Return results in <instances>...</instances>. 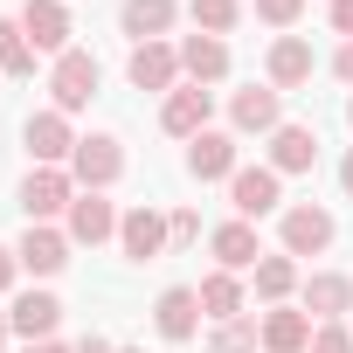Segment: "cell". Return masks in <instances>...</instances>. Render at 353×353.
Instances as JSON below:
<instances>
[{"label": "cell", "mask_w": 353, "mask_h": 353, "mask_svg": "<svg viewBox=\"0 0 353 353\" xmlns=\"http://www.w3.org/2000/svg\"><path fill=\"white\" fill-rule=\"evenodd\" d=\"M77 194H83V188L70 181V166H28V181H21V215H28V222H56V215H70Z\"/></svg>", "instance_id": "obj_3"}, {"label": "cell", "mask_w": 353, "mask_h": 353, "mask_svg": "<svg viewBox=\"0 0 353 353\" xmlns=\"http://www.w3.org/2000/svg\"><path fill=\"white\" fill-rule=\"evenodd\" d=\"M229 125L236 132H277L284 125V90H270V83H243L236 97H229Z\"/></svg>", "instance_id": "obj_10"}, {"label": "cell", "mask_w": 353, "mask_h": 353, "mask_svg": "<svg viewBox=\"0 0 353 353\" xmlns=\"http://www.w3.org/2000/svg\"><path fill=\"white\" fill-rule=\"evenodd\" d=\"M125 173V145L111 139V132H90V139H77V152H70V181L83 188V194H104L111 181Z\"/></svg>", "instance_id": "obj_2"}, {"label": "cell", "mask_w": 353, "mask_h": 353, "mask_svg": "<svg viewBox=\"0 0 353 353\" xmlns=\"http://www.w3.org/2000/svg\"><path fill=\"white\" fill-rule=\"evenodd\" d=\"M181 77H188V83H201V90H208V83H222V77H229V42L194 28V35L181 42Z\"/></svg>", "instance_id": "obj_18"}, {"label": "cell", "mask_w": 353, "mask_h": 353, "mask_svg": "<svg viewBox=\"0 0 353 353\" xmlns=\"http://www.w3.org/2000/svg\"><path fill=\"white\" fill-rule=\"evenodd\" d=\"M21 21V35L35 42V56H70V8H63V0H28V8L14 14Z\"/></svg>", "instance_id": "obj_8"}, {"label": "cell", "mask_w": 353, "mask_h": 353, "mask_svg": "<svg viewBox=\"0 0 353 353\" xmlns=\"http://www.w3.org/2000/svg\"><path fill=\"white\" fill-rule=\"evenodd\" d=\"M305 14V0H256V21H270V28H291Z\"/></svg>", "instance_id": "obj_30"}, {"label": "cell", "mask_w": 353, "mask_h": 353, "mask_svg": "<svg viewBox=\"0 0 353 353\" xmlns=\"http://www.w3.org/2000/svg\"><path fill=\"white\" fill-rule=\"evenodd\" d=\"M188 14H194L201 35H229L243 21V0H188Z\"/></svg>", "instance_id": "obj_27"}, {"label": "cell", "mask_w": 353, "mask_h": 353, "mask_svg": "<svg viewBox=\"0 0 353 353\" xmlns=\"http://www.w3.org/2000/svg\"><path fill=\"white\" fill-rule=\"evenodd\" d=\"M229 201H236L243 222H256V215H284V173H270V166H236Z\"/></svg>", "instance_id": "obj_6"}, {"label": "cell", "mask_w": 353, "mask_h": 353, "mask_svg": "<svg viewBox=\"0 0 353 353\" xmlns=\"http://www.w3.org/2000/svg\"><path fill=\"white\" fill-rule=\"evenodd\" d=\"M208 250H215V263H222V270H236V277L263 263V243H256V229H250L243 215H236V222H222V229L208 236Z\"/></svg>", "instance_id": "obj_22"}, {"label": "cell", "mask_w": 353, "mask_h": 353, "mask_svg": "<svg viewBox=\"0 0 353 353\" xmlns=\"http://www.w3.org/2000/svg\"><path fill=\"white\" fill-rule=\"evenodd\" d=\"M152 325H159V339H194V332H201V291H194V284H173V291H159V305H152Z\"/></svg>", "instance_id": "obj_16"}, {"label": "cell", "mask_w": 353, "mask_h": 353, "mask_svg": "<svg viewBox=\"0 0 353 353\" xmlns=\"http://www.w3.org/2000/svg\"><path fill=\"white\" fill-rule=\"evenodd\" d=\"M125 77H132V90H181V49L173 42H139L132 56H125Z\"/></svg>", "instance_id": "obj_7"}, {"label": "cell", "mask_w": 353, "mask_h": 353, "mask_svg": "<svg viewBox=\"0 0 353 353\" xmlns=\"http://www.w3.org/2000/svg\"><path fill=\"white\" fill-rule=\"evenodd\" d=\"M332 77H339V83H353V42H339V49H332Z\"/></svg>", "instance_id": "obj_34"}, {"label": "cell", "mask_w": 353, "mask_h": 353, "mask_svg": "<svg viewBox=\"0 0 353 353\" xmlns=\"http://www.w3.org/2000/svg\"><path fill=\"white\" fill-rule=\"evenodd\" d=\"M77 353H118V346H111V339H97V332H90V339H83V346H77Z\"/></svg>", "instance_id": "obj_36"}, {"label": "cell", "mask_w": 353, "mask_h": 353, "mask_svg": "<svg viewBox=\"0 0 353 353\" xmlns=\"http://www.w3.org/2000/svg\"><path fill=\"white\" fill-rule=\"evenodd\" d=\"M256 346H263L256 319H229V325H215V332H208V353H256Z\"/></svg>", "instance_id": "obj_28"}, {"label": "cell", "mask_w": 353, "mask_h": 353, "mask_svg": "<svg viewBox=\"0 0 353 353\" xmlns=\"http://www.w3.org/2000/svg\"><path fill=\"white\" fill-rule=\"evenodd\" d=\"M298 305H305L319 325H332V319H346V312H353V277L319 270V277H305V284H298Z\"/></svg>", "instance_id": "obj_15"}, {"label": "cell", "mask_w": 353, "mask_h": 353, "mask_svg": "<svg viewBox=\"0 0 353 353\" xmlns=\"http://www.w3.org/2000/svg\"><path fill=\"white\" fill-rule=\"evenodd\" d=\"M188 173L194 181H236V132H201V139H188Z\"/></svg>", "instance_id": "obj_17"}, {"label": "cell", "mask_w": 353, "mask_h": 353, "mask_svg": "<svg viewBox=\"0 0 353 353\" xmlns=\"http://www.w3.org/2000/svg\"><path fill=\"white\" fill-rule=\"evenodd\" d=\"M14 256H21L28 277H56V270L70 263V236H63L56 222H28V236L14 243Z\"/></svg>", "instance_id": "obj_14"}, {"label": "cell", "mask_w": 353, "mask_h": 353, "mask_svg": "<svg viewBox=\"0 0 353 353\" xmlns=\"http://www.w3.org/2000/svg\"><path fill=\"white\" fill-rule=\"evenodd\" d=\"M346 125H353V97H346Z\"/></svg>", "instance_id": "obj_39"}, {"label": "cell", "mask_w": 353, "mask_h": 353, "mask_svg": "<svg viewBox=\"0 0 353 353\" xmlns=\"http://www.w3.org/2000/svg\"><path fill=\"white\" fill-rule=\"evenodd\" d=\"M97 83H104V70H97V56L90 49H70V56H56L49 63V104L70 118V111H83L90 97H97Z\"/></svg>", "instance_id": "obj_1"}, {"label": "cell", "mask_w": 353, "mask_h": 353, "mask_svg": "<svg viewBox=\"0 0 353 353\" xmlns=\"http://www.w3.org/2000/svg\"><path fill=\"white\" fill-rule=\"evenodd\" d=\"M256 332H263V353H305L312 332H319V319H312L305 305H270V312L256 319Z\"/></svg>", "instance_id": "obj_11"}, {"label": "cell", "mask_w": 353, "mask_h": 353, "mask_svg": "<svg viewBox=\"0 0 353 353\" xmlns=\"http://www.w3.org/2000/svg\"><path fill=\"white\" fill-rule=\"evenodd\" d=\"M173 21H181V0H125V8H118V28L132 35V49L139 42H159Z\"/></svg>", "instance_id": "obj_20"}, {"label": "cell", "mask_w": 353, "mask_h": 353, "mask_svg": "<svg viewBox=\"0 0 353 353\" xmlns=\"http://www.w3.org/2000/svg\"><path fill=\"white\" fill-rule=\"evenodd\" d=\"M0 77H35V42L21 35L14 14H0Z\"/></svg>", "instance_id": "obj_25"}, {"label": "cell", "mask_w": 353, "mask_h": 353, "mask_svg": "<svg viewBox=\"0 0 353 353\" xmlns=\"http://www.w3.org/2000/svg\"><path fill=\"white\" fill-rule=\"evenodd\" d=\"M118 353H145V346H118Z\"/></svg>", "instance_id": "obj_40"}, {"label": "cell", "mask_w": 353, "mask_h": 353, "mask_svg": "<svg viewBox=\"0 0 353 353\" xmlns=\"http://www.w3.org/2000/svg\"><path fill=\"white\" fill-rule=\"evenodd\" d=\"M263 77H270V90H298V83H312V42L277 35L270 56H263Z\"/></svg>", "instance_id": "obj_21"}, {"label": "cell", "mask_w": 353, "mask_h": 353, "mask_svg": "<svg viewBox=\"0 0 353 353\" xmlns=\"http://www.w3.org/2000/svg\"><path fill=\"white\" fill-rule=\"evenodd\" d=\"M118 222H125V215H118L104 194H77V201H70V215H63V236L97 250V243H111V236H118Z\"/></svg>", "instance_id": "obj_13"}, {"label": "cell", "mask_w": 353, "mask_h": 353, "mask_svg": "<svg viewBox=\"0 0 353 353\" xmlns=\"http://www.w3.org/2000/svg\"><path fill=\"white\" fill-rule=\"evenodd\" d=\"M8 332H14V319H8V312H0V346H8Z\"/></svg>", "instance_id": "obj_38"}, {"label": "cell", "mask_w": 353, "mask_h": 353, "mask_svg": "<svg viewBox=\"0 0 353 353\" xmlns=\"http://www.w3.org/2000/svg\"><path fill=\"white\" fill-rule=\"evenodd\" d=\"M21 145H28V159H35V166H70V152H77V132H70V118L49 104V111H28V125H21Z\"/></svg>", "instance_id": "obj_5"}, {"label": "cell", "mask_w": 353, "mask_h": 353, "mask_svg": "<svg viewBox=\"0 0 353 353\" xmlns=\"http://www.w3.org/2000/svg\"><path fill=\"white\" fill-rule=\"evenodd\" d=\"M305 353H353V325H339V319H332V325H319Z\"/></svg>", "instance_id": "obj_29"}, {"label": "cell", "mask_w": 353, "mask_h": 353, "mask_svg": "<svg viewBox=\"0 0 353 353\" xmlns=\"http://www.w3.org/2000/svg\"><path fill=\"white\" fill-rule=\"evenodd\" d=\"M332 35L353 42V0H332Z\"/></svg>", "instance_id": "obj_33"}, {"label": "cell", "mask_w": 353, "mask_h": 353, "mask_svg": "<svg viewBox=\"0 0 353 353\" xmlns=\"http://www.w3.org/2000/svg\"><path fill=\"white\" fill-rule=\"evenodd\" d=\"M339 188H346V201H353V145H346V159H339Z\"/></svg>", "instance_id": "obj_35"}, {"label": "cell", "mask_w": 353, "mask_h": 353, "mask_svg": "<svg viewBox=\"0 0 353 353\" xmlns=\"http://www.w3.org/2000/svg\"><path fill=\"white\" fill-rule=\"evenodd\" d=\"M312 166H319V132L284 118L270 132V173H312Z\"/></svg>", "instance_id": "obj_19"}, {"label": "cell", "mask_w": 353, "mask_h": 353, "mask_svg": "<svg viewBox=\"0 0 353 353\" xmlns=\"http://www.w3.org/2000/svg\"><path fill=\"white\" fill-rule=\"evenodd\" d=\"M166 215L152 208V201H139V208H125V222H118V250L132 256V263H152V256H166Z\"/></svg>", "instance_id": "obj_9"}, {"label": "cell", "mask_w": 353, "mask_h": 353, "mask_svg": "<svg viewBox=\"0 0 353 353\" xmlns=\"http://www.w3.org/2000/svg\"><path fill=\"white\" fill-rule=\"evenodd\" d=\"M166 236H173V243H194V236H201V215H194V208H173V215H166Z\"/></svg>", "instance_id": "obj_31"}, {"label": "cell", "mask_w": 353, "mask_h": 353, "mask_svg": "<svg viewBox=\"0 0 353 353\" xmlns=\"http://www.w3.org/2000/svg\"><path fill=\"white\" fill-rule=\"evenodd\" d=\"M194 291H201V319H215V325L243 319V277H236V270H208Z\"/></svg>", "instance_id": "obj_24"}, {"label": "cell", "mask_w": 353, "mask_h": 353, "mask_svg": "<svg viewBox=\"0 0 353 353\" xmlns=\"http://www.w3.org/2000/svg\"><path fill=\"white\" fill-rule=\"evenodd\" d=\"M14 277H21V256H14L8 243H0V291H14Z\"/></svg>", "instance_id": "obj_32"}, {"label": "cell", "mask_w": 353, "mask_h": 353, "mask_svg": "<svg viewBox=\"0 0 353 353\" xmlns=\"http://www.w3.org/2000/svg\"><path fill=\"white\" fill-rule=\"evenodd\" d=\"M277 243H284V256H325L332 250V215L319 201H298V208L277 215Z\"/></svg>", "instance_id": "obj_4"}, {"label": "cell", "mask_w": 353, "mask_h": 353, "mask_svg": "<svg viewBox=\"0 0 353 353\" xmlns=\"http://www.w3.org/2000/svg\"><path fill=\"white\" fill-rule=\"evenodd\" d=\"M208 118H215V97H208L201 83L166 90V104H159V125H166L173 139H201V132H208Z\"/></svg>", "instance_id": "obj_12"}, {"label": "cell", "mask_w": 353, "mask_h": 353, "mask_svg": "<svg viewBox=\"0 0 353 353\" xmlns=\"http://www.w3.org/2000/svg\"><path fill=\"white\" fill-rule=\"evenodd\" d=\"M28 353H70V346H63V339H35Z\"/></svg>", "instance_id": "obj_37"}, {"label": "cell", "mask_w": 353, "mask_h": 353, "mask_svg": "<svg viewBox=\"0 0 353 353\" xmlns=\"http://www.w3.org/2000/svg\"><path fill=\"white\" fill-rule=\"evenodd\" d=\"M291 291H298V263H291L284 250L263 256V263H256V298H263V305H284Z\"/></svg>", "instance_id": "obj_26"}, {"label": "cell", "mask_w": 353, "mask_h": 353, "mask_svg": "<svg viewBox=\"0 0 353 353\" xmlns=\"http://www.w3.org/2000/svg\"><path fill=\"white\" fill-rule=\"evenodd\" d=\"M8 319H14V332L35 346V339H56V325H63V298H49V291H21L14 305H8Z\"/></svg>", "instance_id": "obj_23"}]
</instances>
